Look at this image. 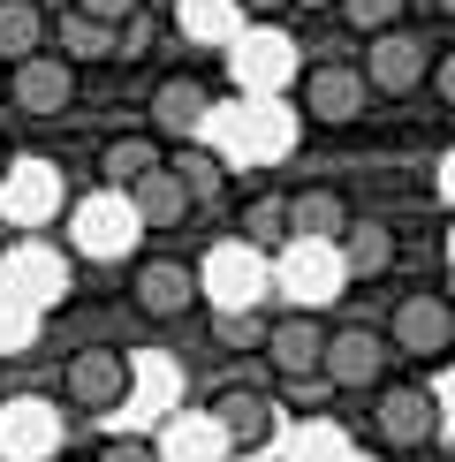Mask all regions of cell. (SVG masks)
Here are the masks:
<instances>
[{
	"mask_svg": "<svg viewBox=\"0 0 455 462\" xmlns=\"http://www.w3.org/2000/svg\"><path fill=\"white\" fill-rule=\"evenodd\" d=\"M129 387H137V364H129V349H114V341H84V349H69V364H61V402L84 410V417L122 410Z\"/></svg>",
	"mask_w": 455,
	"mask_h": 462,
	"instance_id": "obj_1",
	"label": "cell"
},
{
	"mask_svg": "<svg viewBox=\"0 0 455 462\" xmlns=\"http://www.w3.org/2000/svg\"><path fill=\"white\" fill-rule=\"evenodd\" d=\"M372 439L387 455H425L432 439H441V402H432V387L387 379V387L372 394Z\"/></svg>",
	"mask_w": 455,
	"mask_h": 462,
	"instance_id": "obj_2",
	"label": "cell"
},
{
	"mask_svg": "<svg viewBox=\"0 0 455 462\" xmlns=\"http://www.w3.org/2000/svg\"><path fill=\"white\" fill-rule=\"evenodd\" d=\"M296 106H303L311 129H357L365 106H372V84H365L357 61H311L296 76Z\"/></svg>",
	"mask_w": 455,
	"mask_h": 462,
	"instance_id": "obj_3",
	"label": "cell"
},
{
	"mask_svg": "<svg viewBox=\"0 0 455 462\" xmlns=\"http://www.w3.org/2000/svg\"><path fill=\"white\" fill-rule=\"evenodd\" d=\"M198 303H205V281H198V265H190V258H167V250H152V258L129 265V311H144L152 326L190 319Z\"/></svg>",
	"mask_w": 455,
	"mask_h": 462,
	"instance_id": "obj_4",
	"label": "cell"
},
{
	"mask_svg": "<svg viewBox=\"0 0 455 462\" xmlns=\"http://www.w3.org/2000/svg\"><path fill=\"white\" fill-rule=\"evenodd\" d=\"M387 364H395L387 326H334L319 379H327V387H341V394H379V387H387Z\"/></svg>",
	"mask_w": 455,
	"mask_h": 462,
	"instance_id": "obj_5",
	"label": "cell"
},
{
	"mask_svg": "<svg viewBox=\"0 0 455 462\" xmlns=\"http://www.w3.org/2000/svg\"><path fill=\"white\" fill-rule=\"evenodd\" d=\"M76 91H84V69H76L61 46L31 53V61H8V106H23L31 122H53V114H69V106H76Z\"/></svg>",
	"mask_w": 455,
	"mask_h": 462,
	"instance_id": "obj_6",
	"label": "cell"
},
{
	"mask_svg": "<svg viewBox=\"0 0 455 462\" xmlns=\"http://www.w3.org/2000/svg\"><path fill=\"white\" fill-rule=\"evenodd\" d=\"M357 69H365L372 99H410V91H425V84H432V53L417 46L410 31H379Z\"/></svg>",
	"mask_w": 455,
	"mask_h": 462,
	"instance_id": "obj_7",
	"label": "cell"
},
{
	"mask_svg": "<svg viewBox=\"0 0 455 462\" xmlns=\"http://www.w3.org/2000/svg\"><path fill=\"white\" fill-rule=\"evenodd\" d=\"M387 341H395V356H410V364L448 356L455 349V303L448 296H403L387 311Z\"/></svg>",
	"mask_w": 455,
	"mask_h": 462,
	"instance_id": "obj_8",
	"label": "cell"
},
{
	"mask_svg": "<svg viewBox=\"0 0 455 462\" xmlns=\"http://www.w3.org/2000/svg\"><path fill=\"white\" fill-rule=\"evenodd\" d=\"M122 198H129V220H137L144 236H175V227H182L190 213H198V189H190V182H182V175H175L167 160L152 167L144 182H129Z\"/></svg>",
	"mask_w": 455,
	"mask_h": 462,
	"instance_id": "obj_9",
	"label": "cell"
},
{
	"mask_svg": "<svg viewBox=\"0 0 455 462\" xmlns=\"http://www.w3.org/2000/svg\"><path fill=\"white\" fill-rule=\"evenodd\" d=\"M327 334L334 326H319L311 311H289V319H274L265 326V364H274L281 379H319V364H327Z\"/></svg>",
	"mask_w": 455,
	"mask_h": 462,
	"instance_id": "obj_10",
	"label": "cell"
},
{
	"mask_svg": "<svg viewBox=\"0 0 455 462\" xmlns=\"http://www.w3.org/2000/svg\"><path fill=\"white\" fill-rule=\"evenodd\" d=\"M205 114H213V84H205L198 69H167L160 84H152V99H144V122L175 129V137L190 122H205Z\"/></svg>",
	"mask_w": 455,
	"mask_h": 462,
	"instance_id": "obj_11",
	"label": "cell"
},
{
	"mask_svg": "<svg viewBox=\"0 0 455 462\" xmlns=\"http://www.w3.org/2000/svg\"><path fill=\"white\" fill-rule=\"evenodd\" d=\"M160 160H167V137H152V129H122V137H107V144H99L91 175H99L107 189H129V182H144Z\"/></svg>",
	"mask_w": 455,
	"mask_h": 462,
	"instance_id": "obj_12",
	"label": "cell"
},
{
	"mask_svg": "<svg viewBox=\"0 0 455 462\" xmlns=\"http://www.w3.org/2000/svg\"><path fill=\"white\" fill-rule=\"evenodd\" d=\"M205 417L228 432V448H265V432H274V402H265L258 387H220L213 402H205Z\"/></svg>",
	"mask_w": 455,
	"mask_h": 462,
	"instance_id": "obj_13",
	"label": "cell"
},
{
	"mask_svg": "<svg viewBox=\"0 0 455 462\" xmlns=\"http://www.w3.org/2000/svg\"><path fill=\"white\" fill-rule=\"evenodd\" d=\"M349 198L341 189H327V182H311V189H296L289 198V227H296V243H341L349 236Z\"/></svg>",
	"mask_w": 455,
	"mask_h": 462,
	"instance_id": "obj_14",
	"label": "cell"
},
{
	"mask_svg": "<svg viewBox=\"0 0 455 462\" xmlns=\"http://www.w3.org/2000/svg\"><path fill=\"white\" fill-rule=\"evenodd\" d=\"M334 250H341V273H349V281H387V265H395V227H387V220H349V236H341Z\"/></svg>",
	"mask_w": 455,
	"mask_h": 462,
	"instance_id": "obj_15",
	"label": "cell"
},
{
	"mask_svg": "<svg viewBox=\"0 0 455 462\" xmlns=\"http://www.w3.org/2000/svg\"><path fill=\"white\" fill-rule=\"evenodd\" d=\"M114 38H122V31H114V23H99V15H84L76 0H69L61 15H53V46H61L76 69H84V61H107V53H114Z\"/></svg>",
	"mask_w": 455,
	"mask_h": 462,
	"instance_id": "obj_16",
	"label": "cell"
},
{
	"mask_svg": "<svg viewBox=\"0 0 455 462\" xmlns=\"http://www.w3.org/2000/svg\"><path fill=\"white\" fill-rule=\"evenodd\" d=\"M46 8L38 0H0V61H31V53H46Z\"/></svg>",
	"mask_w": 455,
	"mask_h": 462,
	"instance_id": "obj_17",
	"label": "cell"
},
{
	"mask_svg": "<svg viewBox=\"0 0 455 462\" xmlns=\"http://www.w3.org/2000/svg\"><path fill=\"white\" fill-rule=\"evenodd\" d=\"M167 167H175V175H182L190 189H198V205H205V198H220V189H228V160H220L213 144H190V137H167Z\"/></svg>",
	"mask_w": 455,
	"mask_h": 462,
	"instance_id": "obj_18",
	"label": "cell"
},
{
	"mask_svg": "<svg viewBox=\"0 0 455 462\" xmlns=\"http://www.w3.org/2000/svg\"><path fill=\"white\" fill-rule=\"evenodd\" d=\"M236 227H243V243H258V250H281V243L296 236V227H289V198H281V189H265V198H251Z\"/></svg>",
	"mask_w": 455,
	"mask_h": 462,
	"instance_id": "obj_19",
	"label": "cell"
},
{
	"mask_svg": "<svg viewBox=\"0 0 455 462\" xmlns=\"http://www.w3.org/2000/svg\"><path fill=\"white\" fill-rule=\"evenodd\" d=\"M334 8H341V23H349L357 38H379V31H403L410 0H334Z\"/></svg>",
	"mask_w": 455,
	"mask_h": 462,
	"instance_id": "obj_20",
	"label": "cell"
},
{
	"mask_svg": "<svg viewBox=\"0 0 455 462\" xmlns=\"http://www.w3.org/2000/svg\"><path fill=\"white\" fill-rule=\"evenodd\" d=\"M265 326H274V319H258V311H220L213 319V341H220V349H265Z\"/></svg>",
	"mask_w": 455,
	"mask_h": 462,
	"instance_id": "obj_21",
	"label": "cell"
},
{
	"mask_svg": "<svg viewBox=\"0 0 455 462\" xmlns=\"http://www.w3.org/2000/svg\"><path fill=\"white\" fill-rule=\"evenodd\" d=\"M91 462H160V448H152L144 432H114V439L91 448Z\"/></svg>",
	"mask_w": 455,
	"mask_h": 462,
	"instance_id": "obj_22",
	"label": "cell"
},
{
	"mask_svg": "<svg viewBox=\"0 0 455 462\" xmlns=\"http://www.w3.org/2000/svg\"><path fill=\"white\" fill-rule=\"evenodd\" d=\"M76 8H84V15H99V23H114V31H122V23H137V8H144V0H76Z\"/></svg>",
	"mask_w": 455,
	"mask_h": 462,
	"instance_id": "obj_23",
	"label": "cell"
},
{
	"mask_svg": "<svg viewBox=\"0 0 455 462\" xmlns=\"http://www.w3.org/2000/svg\"><path fill=\"white\" fill-rule=\"evenodd\" d=\"M432 91H441V106H455V46L432 53Z\"/></svg>",
	"mask_w": 455,
	"mask_h": 462,
	"instance_id": "obj_24",
	"label": "cell"
},
{
	"mask_svg": "<svg viewBox=\"0 0 455 462\" xmlns=\"http://www.w3.org/2000/svg\"><path fill=\"white\" fill-rule=\"evenodd\" d=\"M236 8H243V15H289L296 0H236Z\"/></svg>",
	"mask_w": 455,
	"mask_h": 462,
	"instance_id": "obj_25",
	"label": "cell"
},
{
	"mask_svg": "<svg viewBox=\"0 0 455 462\" xmlns=\"http://www.w3.org/2000/svg\"><path fill=\"white\" fill-rule=\"evenodd\" d=\"M15 175V152H8V137H0V182H8Z\"/></svg>",
	"mask_w": 455,
	"mask_h": 462,
	"instance_id": "obj_26",
	"label": "cell"
},
{
	"mask_svg": "<svg viewBox=\"0 0 455 462\" xmlns=\"http://www.w3.org/2000/svg\"><path fill=\"white\" fill-rule=\"evenodd\" d=\"M0 99H8V61H0Z\"/></svg>",
	"mask_w": 455,
	"mask_h": 462,
	"instance_id": "obj_27",
	"label": "cell"
},
{
	"mask_svg": "<svg viewBox=\"0 0 455 462\" xmlns=\"http://www.w3.org/2000/svg\"><path fill=\"white\" fill-rule=\"evenodd\" d=\"M432 8H441V15H455V0H432Z\"/></svg>",
	"mask_w": 455,
	"mask_h": 462,
	"instance_id": "obj_28",
	"label": "cell"
}]
</instances>
